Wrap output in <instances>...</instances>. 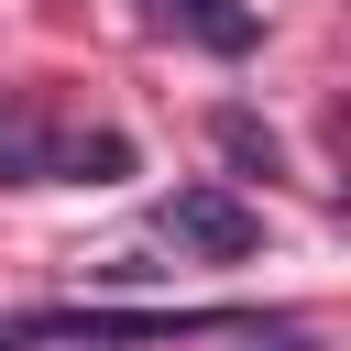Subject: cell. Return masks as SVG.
Here are the masks:
<instances>
[{"mask_svg":"<svg viewBox=\"0 0 351 351\" xmlns=\"http://www.w3.org/2000/svg\"><path fill=\"white\" fill-rule=\"evenodd\" d=\"M165 241H186V252H219V263H230V252H252V241H263V219H252L230 186H176V197H165Z\"/></svg>","mask_w":351,"mask_h":351,"instance_id":"obj_1","label":"cell"},{"mask_svg":"<svg viewBox=\"0 0 351 351\" xmlns=\"http://www.w3.org/2000/svg\"><path fill=\"white\" fill-rule=\"evenodd\" d=\"M55 154H66V143H55L44 121H0V186H33V176H55Z\"/></svg>","mask_w":351,"mask_h":351,"instance_id":"obj_2","label":"cell"},{"mask_svg":"<svg viewBox=\"0 0 351 351\" xmlns=\"http://www.w3.org/2000/svg\"><path fill=\"white\" fill-rule=\"evenodd\" d=\"M154 11H165V22H186V33H197V44H219V55H241V44H252V11H230V0H154Z\"/></svg>","mask_w":351,"mask_h":351,"instance_id":"obj_3","label":"cell"},{"mask_svg":"<svg viewBox=\"0 0 351 351\" xmlns=\"http://www.w3.org/2000/svg\"><path fill=\"white\" fill-rule=\"evenodd\" d=\"M208 132H219V154H230V165H241V176H285V154H274V132H263V121H252V110H219V121H208Z\"/></svg>","mask_w":351,"mask_h":351,"instance_id":"obj_4","label":"cell"},{"mask_svg":"<svg viewBox=\"0 0 351 351\" xmlns=\"http://www.w3.org/2000/svg\"><path fill=\"white\" fill-rule=\"evenodd\" d=\"M55 176H77V186H121V176H132V143H121V132H88V143L55 154Z\"/></svg>","mask_w":351,"mask_h":351,"instance_id":"obj_5","label":"cell"},{"mask_svg":"<svg viewBox=\"0 0 351 351\" xmlns=\"http://www.w3.org/2000/svg\"><path fill=\"white\" fill-rule=\"evenodd\" d=\"M0 351H11V329H0Z\"/></svg>","mask_w":351,"mask_h":351,"instance_id":"obj_6","label":"cell"}]
</instances>
